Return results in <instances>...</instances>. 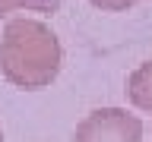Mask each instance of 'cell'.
<instances>
[{
	"instance_id": "cell-1",
	"label": "cell",
	"mask_w": 152,
	"mask_h": 142,
	"mask_svg": "<svg viewBox=\"0 0 152 142\" xmlns=\"http://www.w3.org/2000/svg\"><path fill=\"white\" fill-rule=\"evenodd\" d=\"M64 47L38 19H10L0 35V73L16 88L35 92L57 79Z\"/></svg>"
},
{
	"instance_id": "cell-2",
	"label": "cell",
	"mask_w": 152,
	"mask_h": 142,
	"mask_svg": "<svg viewBox=\"0 0 152 142\" xmlns=\"http://www.w3.org/2000/svg\"><path fill=\"white\" fill-rule=\"evenodd\" d=\"M70 142H142V120L124 107H98L76 126Z\"/></svg>"
},
{
	"instance_id": "cell-3",
	"label": "cell",
	"mask_w": 152,
	"mask_h": 142,
	"mask_svg": "<svg viewBox=\"0 0 152 142\" xmlns=\"http://www.w3.org/2000/svg\"><path fill=\"white\" fill-rule=\"evenodd\" d=\"M127 98H130L140 111H152V60L133 70L127 79Z\"/></svg>"
},
{
	"instance_id": "cell-4",
	"label": "cell",
	"mask_w": 152,
	"mask_h": 142,
	"mask_svg": "<svg viewBox=\"0 0 152 142\" xmlns=\"http://www.w3.org/2000/svg\"><path fill=\"white\" fill-rule=\"evenodd\" d=\"M89 3L108 9V13H121V9H130L133 7V0H89Z\"/></svg>"
},
{
	"instance_id": "cell-5",
	"label": "cell",
	"mask_w": 152,
	"mask_h": 142,
	"mask_svg": "<svg viewBox=\"0 0 152 142\" xmlns=\"http://www.w3.org/2000/svg\"><path fill=\"white\" fill-rule=\"evenodd\" d=\"M16 9H26V0H0V16L16 13Z\"/></svg>"
},
{
	"instance_id": "cell-6",
	"label": "cell",
	"mask_w": 152,
	"mask_h": 142,
	"mask_svg": "<svg viewBox=\"0 0 152 142\" xmlns=\"http://www.w3.org/2000/svg\"><path fill=\"white\" fill-rule=\"evenodd\" d=\"M0 142H3V136H0Z\"/></svg>"
},
{
	"instance_id": "cell-7",
	"label": "cell",
	"mask_w": 152,
	"mask_h": 142,
	"mask_svg": "<svg viewBox=\"0 0 152 142\" xmlns=\"http://www.w3.org/2000/svg\"><path fill=\"white\" fill-rule=\"evenodd\" d=\"M133 3H136V0H133Z\"/></svg>"
}]
</instances>
